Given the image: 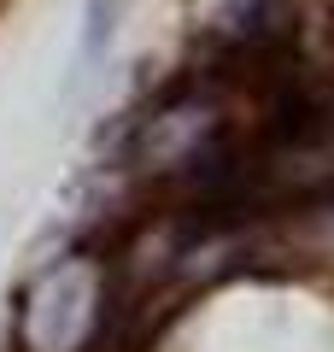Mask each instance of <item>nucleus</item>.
<instances>
[{
  "instance_id": "obj_1",
  "label": "nucleus",
  "mask_w": 334,
  "mask_h": 352,
  "mask_svg": "<svg viewBox=\"0 0 334 352\" xmlns=\"http://www.w3.org/2000/svg\"><path fill=\"white\" fill-rule=\"evenodd\" d=\"M118 12H124V0H88V24H82V53H76V82L88 76V65L106 53L111 30H118Z\"/></svg>"
}]
</instances>
